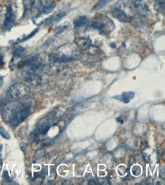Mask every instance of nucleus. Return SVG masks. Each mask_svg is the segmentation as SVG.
I'll return each mask as SVG.
<instances>
[{
	"mask_svg": "<svg viewBox=\"0 0 165 185\" xmlns=\"http://www.w3.org/2000/svg\"><path fill=\"white\" fill-rule=\"evenodd\" d=\"M1 114L4 121L8 122L11 127L18 126L31 113V106L28 103H11L3 106Z\"/></svg>",
	"mask_w": 165,
	"mask_h": 185,
	"instance_id": "1",
	"label": "nucleus"
},
{
	"mask_svg": "<svg viewBox=\"0 0 165 185\" xmlns=\"http://www.w3.org/2000/svg\"><path fill=\"white\" fill-rule=\"evenodd\" d=\"M29 90L30 89L27 85L21 83H16L10 86L6 94V98L9 102H16L26 96Z\"/></svg>",
	"mask_w": 165,
	"mask_h": 185,
	"instance_id": "2",
	"label": "nucleus"
},
{
	"mask_svg": "<svg viewBox=\"0 0 165 185\" xmlns=\"http://www.w3.org/2000/svg\"><path fill=\"white\" fill-rule=\"evenodd\" d=\"M91 27L104 33H110L114 29L113 22L108 17H101L98 20L94 21L91 24Z\"/></svg>",
	"mask_w": 165,
	"mask_h": 185,
	"instance_id": "3",
	"label": "nucleus"
},
{
	"mask_svg": "<svg viewBox=\"0 0 165 185\" xmlns=\"http://www.w3.org/2000/svg\"><path fill=\"white\" fill-rule=\"evenodd\" d=\"M24 17L35 15L41 9L40 0H23Z\"/></svg>",
	"mask_w": 165,
	"mask_h": 185,
	"instance_id": "4",
	"label": "nucleus"
},
{
	"mask_svg": "<svg viewBox=\"0 0 165 185\" xmlns=\"http://www.w3.org/2000/svg\"><path fill=\"white\" fill-rule=\"evenodd\" d=\"M25 81L32 86H37L41 83V77L34 72L27 71L25 74Z\"/></svg>",
	"mask_w": 165,
	"mask_h": 185,
	"instance_id": "5",
	"label": "nucleus"
},
{
	"mask_svg": "<svg viewBox=\"0 0 165 185\" xmlns=\"http://www.w3.org/2000/svg\"><path fill=\"white\" fill-rule=\"evenodd\" d=\"M111 15L115 18L122 22H129L131 20L130 17L119 8H113L111 10Z\"/></svg>",
	"mask_w": 165,
	"mask_h": 185,
	"instance_id": "6",
	"label": "nucleus"
},
{
	"mask_svg": "<svg viewBox=\"0 0 165 185\" xmlns=\"http://www.w3.org/2000/svg\"><path fill=\"white\" fill-rule=\"evenodd\" d=\"M15 21V14L11 6H7V14H6V22H5V28L6 30H9L12 27Z\"/></svg>",
	"mask_w": 165,
	"mask_h": 185,
	"instance_id": "7",
	"label": "nucleus"
},
{
	"mask_svg": "<svg viewBox=\"0 0 165 185\" xmlns=\"http://www.w3.org/2000/svg\"><path fill=\"white\" fill-rule=\"evenodd\" d=\"M76 44L81 50H86L91 45V40L89 37H79L76 40Z\"/></svg>",
	"mask_w": 165,
	"mask_h": 185,
	"instance_id": "8",
	"label": "nucleus"
},
{
	"mask_svg": "<svg viewBox=\"0 0 165 185\" xmlns=\"http://www.w3.org/2000/svg\"><path fill=\"white\" fill-rule=\"evenodd\" d=\"M66 13L64 11H61V12L57 13V14L53 15V16H51L50 18H47L45 21V24L47 25H52L53 24L57 23V21H59V20L62 19L64 16H66Z\"/></svg>",
	"mask_w": 165,
	"mask_h": 185,
	"instance_id": "9",
	"label": "nucleus"
},
{
	"mask_svg": "<svg viewBox=\"0 0 165 185\" xmlns=\"http://www.w3.org/2000/svg\"><path fill=\"white\" fill-rule=\"evenodd\" d=\"M135 93L132 91H129V92L122 93L120 96H114V99H120V101H122L124 103H129L130 102V100H132L134 98Z\"/></svg>",
	"mask_w": 165,
	"mask_h": 185,
	"instance_id": "10",
	"label": "nucleus"
},
{
	"mask_svg": "<svg viewBox=\"0 0 165 185\" xmlns=\"http://www.w3.org/2000/svg\"><path fill=\"white\" fill-rule=\"evenodd\" d=\"M6 14H7V6H0V31L5 28Z\"/></svg>",
	"mask_w": 165,
	"mask_h": 185,
	"instance_id": "11",
	"label": "nucleus"
},
{
	"mask_svg": "<svg viewBox=\"0 0 165 185\" xmlns=\"http://www.w3.org/2000/svg\"><path fill=\"white\" fill-rule=\"evenodd\" d=\"M26 54V50L23 47H18L15 49L12 52L13 59H20L25 56Z\"/></svg>",
	"mask_w": 165,
	"mask_h": 185,
	"instance_id": "12",
	"label": "nucleus"
},
{
	"mask_svg": "<svg viewBox=\"0 0 165 185\" xmlns=\"http://www.w3.org/2000/svg\"><path fill=\"white\" fill-rule=\"evenodd\" d=\"M87 22H88V18H87V17L85 16L79 17V18H77L74 21V25L76 28H80V27L85 25Z\"/></svg>",
	"mask_w": 165,
	"mask_h": 185,
	"instance_id": "13",
	"label": "nucleus"
},
{
	"mask_svg": "<svg viewBox=\"0 0 165 185\" xmlns=\"http://www.w3.org/2000/svg\"><path fill=\"white\" fill-rule=\"evenodd\" d=\"M56 3L55 2H51L50 5L47 6H44V7H42L41 9H40V12L42 14H48L50 11H52L53 10V8H55Z\"/></svg>",
	"mask_w": 165,
	"mask_h": 185,
	"instance_id": "14",
	"label": "nucleus"
},
{
	"mask_svg": "<svg viewBox=\"0 0 165 185\" xmlns=\"http://www.w3.org/2000/svg\"><path fill=\"white\" fill-rule=\"evenodd\" d=\"M86 50H87V52H88V54H89V55H98V54H99L100 52H101L98 47L94 46H92V45L90 46Z\"/></svg>",
	"mask_w": 165,
	"mask_h": 185,
	"instance_id": "15",
	"label": "nucleus"
},
{
	"mask_svg": "<svg viewBox=\"0 0 165 185\" xmlns=\"http://www.w3.org/2000/svg\"><path fill=\"white\" fill-rule=\"evenodd\" d=\"M44 156V150H37L35 153L34 156V162H37L40 161Z\"/></svg>",
	"mask_w": 165,
	"mask_h": 185,
	"instance_id": "16",
	"label": "nucleus"
},
{
	"mask_svg": "<svg viewBox=\"0 0 165 185\" xmlns=\"http://www.w3.org/2000/svg\"><path fill=\"white\" fill-rule=\"evenodd\" d=\"M0 135H1L3 138L6 139V140H9V139L11 138V136H10L7 130L5 129L2 125H0Z\"/></svg>",
	"mask_w": 165,
	"mask_h": 185,
	"instance_id": "17",
	"label": "nucleus"
},
{
	"mask_svg": "<svg viewBox=\"0 0 165 185\" xmlns=\"http://www.w3.org/2000/svg\"><path fill=\"white\" fill-rule=\"evenodd\" d=\"M37 31H38V29H36V30H34V31L32 32L31 33H30L28 36H26V37H24V38H22V39H18V40H17V41L15 42V43H20V42H24V41H25V40H29V39L31 38L32 37H34V36L36 34V33H37Z\"/></svg>",
	"mask_w": 165,
	"mask_h": 185,
	"instance_id": "18",
	"label": "nucleus"
},
{
	"mask_svg": "<svg viewBox=\"0 0 165 185\" xmlns=\"http://www.w3.org/2000/svg\"><path fill=\"white\" fill-rule=\"evenodd\" d=\"M110 1H111V0H99L98 2L96 4V6H94V8L95 9H98V8H103V6H106V5L110 2Z\"/></svg>",
	"mask_w": 165,
	"mask_h": 185,
	"instance_id": "19",
	"label": "nucleus"
},
{
	"mask_svg": "<svg viewBox=\"0 0 165 185\" xmlns=\"http://www.w3.org/2000/svg\"><path fill=\"white\" fill-rule=\"evenodd\" d=\"M2 179H3V181H4L6 184H11V182H12V181H11V180L10 179L9 175H8V172L7 171H3Z\"/></svg>",
	"mask_w": 165,
	"mask_h": 185,
	"instance_id": "20",
	"label": "nucleus"
},
{
	"mask_svg": "<svg viewBox=\"0 0 165 185\" xmlns=\"http://www.w3.org/2000/svg\"><path fill=\"white\" fill-rule=\"evenodd\" d=\"M141 171H142V169H141L140 166L134 165L132 168V173L134 176H139L141 174Z\"/></svg>",
	"mask_w": 165,
	"mask_h": 185,
	"instance_id": "21",
	"label": "nucleus"
},
{
	"mask_svg": "<svg viewBox=\"0 0 165 185\" xmlns=\"http://www.w3.org/2000/svg\"><path fill=\"white\" fill-rule=\"evenodd\" d=\"M40 4H41V8L44 7V6H47L48 5H50L52 2L50 0H40Z\"/></svg>",
	"mask_w": 165,
	"mask_h": 185,
	"instance_id": "22",
	"label": "nucleus"
},
{
	"mask_svg": "<svg viewBox=\"0 0 165 185\" xmlns=\"http://www.w3.org/2000/svg\"><path fill=\"white\" fill-rule=\"evenodd\" d=\"M66 27H67V26H59L55 30L56 33H62V32L66 28Z\"/></svg>",
	"mask_w": 165,
	"mask_h": 185,
	"instance_id": "23",
	"label": "nucleus"
},
{
	"mask_svg": "<svg viewBox=\"0 0 165 185\" xmlns=\"http://www.w3.org/2000/svg\"><path fill=\"white\" fill-rule=\"evenodd\" d=\"M20 147H21V150L23 151L24 153H25V151H26V148H27V143H21V144H20Z\"/></svg>",
	"mask_w": 165,
	"mask_h": 185,
	"instance_id": "24",
	"label": "nucleus"
},
{
	"mask_svg": "<svg viewBox=\"0 0 165 185\" xmlns=\"http://www.w3.org/2000/svg\"><path fill=\"white\" fill-rule=\"evenodd\" d=\"M4 64V59H3V55L0 54V67Z\"/></svg>",
	"mask_w": 165,
	"mask_h": 185,
	"instance_id": "25",
	"label": "nucleus"
},
{
	"mask_svg": "<svg viewBox=\"0 0 165 185\" xmlns=\"http://www.w3.org/2000/svg\"><path fill=\"white\" fill-rule=\"evenodd\" d=\"M3 84H4V77H3L2 76H0V89H1L2 86Z\"/></svg>",
	"mask_w": 165,
	"mask_h": 185,
	"instance_id": "26",
	"label": "nucleus"
},
{
	"mask_svg": "<svg viewBox=\"0 0 165 185\" xmlns=\"http://www.w3.org/2000/svg\"><path fill=\"white\" fill-rule=\"evenodd\" d=\"M2 150H3V145H0V159L2 157Z\"/></svg>",
	"mask_w": 165,
	"mask_h": 185,
	"instance_id": "27",
	"label": "nucleus"
},
{
	"mask_svg": "<svg viewBox=\"0 0 165 185\" xmlns=\"http://www.w3.org/2000/svg\"><path fill=\"white\" fill-rule=\"evenodd\" d=\"M116 120H117V122H120V123H123V120H122V118L121 117H119V118H116Z\"/></svg>",
	"mask_w": 165,
	"mask_h": 185,
	"instance_id": "28",
	"label": "nucleus"
},
{
	"mask_svg": "<svg viewBox=\"0 0 165 185\" xmlns=\"http://www.w3.org/2000/svg\"><path fill=\"white\" fill-rule=\"evenodd\" d=\"M4 103H3V101L2 99H0V111H1L2 108L3 106H4Z\"/></svg>",
	"mask_w": 165,
	"mask_h": 185,
	"instance_id": "29",
	"label": "nucleus"
}]
</instances>
